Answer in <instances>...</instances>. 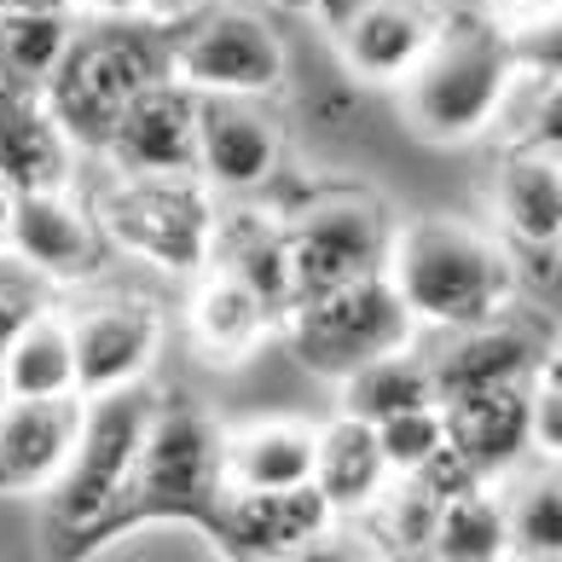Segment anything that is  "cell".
<instances>
[{
  "mask_svg": "<svg viewBox=\"0 0 562 562\" xmlns=\"http://www.w3.org/2000/svg\"><path fill=\"white\" fill-rule=\"evenodd\" d=\"M498 505H505V557L557 562L562 551V475L557 458H528L510 475H498Z\"/></svg>",
  "mask_w": 562,
  "mask_h": 562,
  "instance_id": "25",
  "label": "cell"
},
{
  "mask_svg": "<svg viewBox=\"0 0 562 562\" xmlns=\"http://www.w3.org/2000/svg\"><path fill=\"white\" fill-rule=\"evenodd\" d=\"M151 401L157 394H145V383L88 394L65 470H58V482L41 493L47 498V528L58 539L93 546V539H105L111 528L128 522V493H134V464H139Z\"/></svg>",
  "mask_w": 562,
  "mask_h": 562,
  "instance_id": "4",
  "label": "cell"
},
{
  "mask_svg": "<svg viewBox=\"0 0 562 562\" xmlns=\"http://www.w3.org/2000/svg\"><path fill=\"white\" fill-rule=\"evenodd\" d=\"M487 7L505 30H551L562 0H487Z\"/></svg>",
  "mask_w": 562,
  "mask_h": 562,
  "instance_id": "33",
  "label": "cell"
},
{
  "mask_svg": "<svg viewBox=\"0 0 562 562\" xmlns=\"http://www.w3.org/2000/svg\"><path fill=\"white\" fill-rule=\"evenodd\" d=\"M279 330L290 353H296V366L325 383H342L348 371H360L378 353L418 342V319L406 314V302L394 296V284L383 273L307 290L279 314Z\"/></svg>",
  "mask_w": 562,
  "mask_h": 562,
  "instance_id": "6",
  "label": "cell"
},
{
  "mask_svg": "<svg viewBox=\"0 0 562 562\" xmlns=\"http://www.w3.org/2000/svg\"><path fill=\"white\" fill-rule=\"evenodd\" d=\"M447 441L475 464L482 482H498L516 464H528L533 452V412H528V383H487L464 389L441 401Z\"/></svg>",
  "mask_w": 562,
  "mask_h": 562,
  "instance_id": "18",
  "label": "cell"
},
{
  "mask_svg": "<svg viewBox=\"0 0 562 562\" xmlns=\"http://www.w3.org/2000/svg\"><path fill=\"white\" fill-rule=\"evenodd\" d=\"M383 279L418 319V330H452L516 307L510 249L458 215H418L394 226Z\"/></svg>",
  "mask_w": 562,
  "mask_h": 562,
  "instance_id": "1",
  "label": "cell"
},
{
  "mask_svg": "<svg viewBox=\"0 0 562 562\" xmlns=\"http://www.w3.org/2000/svg\"><path fill=\"white\" fill-rule=\"evenodd\" d=\"M76 145L53 122L47 99L24 88H0V186L18 192H53L76 186Z\"/></svg>",
  "mask_w": 562,
  "mask_h": 562,
  "instance_id": "20",
  "label": "cell"
},
{
  "mask_svg": "<svg viewBox=\"0 0 562 562\" xmlns=\"http://www.w3.org/2000/svg\"><path fill=\"white\" fill-rule=\"evenodd\" d=\"M314 482V424L261 418L221 429V493H284Z\"/></svg>",
  "mask_w": 562,
  "mask_h": 562,
  "instance_id": "21",
  "label": "cell"
},
{
  "mask_svg": "<svg viewBox=\"0 0 562 562\" xmlns=\"http://www.w3.org/2000/svg\"><path fill=\"white\" fill-rule=\"evenodd\" d=\"M389 482H394V470L383 464V447H378V435H371V424L342 412L337 424L314 429V487L325 493V505L337 510V522H360V516L389 493Z\"/></svg>",
  "mask_w": 562,
  "mask_h": 562,
  "instance_id": "23",
  "label": "cell"
},
{
  "mask_svg": "<svg viewBox=\"0 0 562 562\" xmlns=\"http://www.w3.org/2000/svg\"><path fill=\"white\" fill-rule=\"evenodd\" d=\"M546 348H551L546 330H539L522 307H505V314H493V319L435 330V342L418 348V353L429 366L435 401H447V394L487 389V383H522Z\"/></svg>",
  "mask_w": 562,
  "mask_h": 562,
  "instance_id": "14",
  "label": "cell"
},
{
  "mask_svg": "<svg viewBox=\"0 0 562 562\" xmlns=\"http://www.w3.org/2000/svg\"><path fill=\"white\" fill-rule=\"evenodd\" d=\"M0 371H7V394H81L76 389V342L65 307H41L0 342Z\"/></svg>",
  "mask_w": 562,
  "mask_h": 562,
  "instance_id": "26",
  "label": "cell"
},
{
  "mask_svg": "<svg viewBox=\"0 0 562 562\" xmlns=\"http://www.w3.org/2000/svg\"><path fill=\"white\" fill-rule=\"evenodd\" d=\"M279 226H284V261H290V290L296 296L360 279V273H383L389 233H394L383 198L360 192V186H325Z\"/></svg>",
  "mask_w": 562,
  "mask_h": 562,
  "instance_id": "9",
  "label": "cell"
},
{
  "mask_svg": "<svg viewBox=\"0 0 562 562\" xmlns=\"http://www.w3.org/2000/svg\"><path fill=\"white\" fill-rule=\"evenodd\" d=\"M111 175H192L198 162V93L186 81H151L116 116L111 139L99 145Z\"/></svg>",
  "mask_w": 562,
  "mask_h": 562,
  "instance_id": "17",
  "label": "cell"
},
{
  "mask_svg": "<svg viewBox=\"0 0 562 562\" xmlns=\"http://www.w3.org/2000/svg\"><path fill=\"white\" fill-rule=\"evenodd\" d=\"M7 215H12V192L0 186V249H7Z\"/></svg>",
  "mask_w": 562,
  "mask_h": 562,
  "instance_id": "38",
  "label": "cell"
},
{
  "mask_svg": "<svg viewBox=\"0 0 562 562\" xmlns=\"http://www.w3.org/2000/svg\"><path fill=\"white\" fill-rule=\"evenodd\" d=\"M30 7H70V0H0V12H30Z\"/></svg>",
  "mask_w": 562,
  "mask_h": 562,
  "instance_id": "37",
  "label": "cell"
},
{
  "mask_svg": "<svg viewBox=\"0 0 562 562\" xmlns=\"http://www.w3.org/2000/svg\"><path fill=\"white\" fill-rule=\"evenodd\" d=\"M0 401H7V371H0Z\"/></svg>",
  "mask_w": 562,
  "mask_h": 562,
  "instance_id": "39",
  "label": "cell"
},
{
  "mask_svg": "<svg viewBox=\"0 0 562 562\" xmlns=\"http://www.w3.org/2000/svg\"><path fill=\"white\" fill-rule=\"evenodd\" d=\"M319 12L330 18L342 70L366 88H401L441 18L429 0H325Z\"/></svg>",
  "mask_w": 562,
  "mask_h": 562,
  "instance_id": "13",
  "label": "cell"
},
{
  "mask_svg": "<svg viewBox=\"0 0 562 562\" xmlns=\"http://www.w3.org/2000/svg\"><path fill=\"white\" fill-rule=\"evenodd\" d=\"M169 76V30L151 18H76V35L41 88L53 122L81 157H99L116 116Z\"/></svg>",
  "mask_w": 562,
  "mask_h": 562,
  "instance_id": "3",
  "label": "cell"
},
{
  "mask_svg": "<svg viewBox=\"0 0 562 562\" xmlns=\"http://www.w3.org/2000/svg\"><path fill=\"white\" fill-rule=\"evenodd\" d=\"M522 383H528V412H533V452L557 458L562 452V366H557V348L539 353Z\"/></svg>",
  "mask_w": 562,
  "mask_h": 562,
  "instance_id": "31",
  "label": "cell"
},
{
  "mask_svg": "<svg viewBox=\"0 0 562 562\" xmlns=\"http://www.w3.org/2000/svg\"><path fill=\"white\" fill-rule=\"evenodd\" d=\"M81 18H139V0H70Z\"/></svg>",
  "mask_w": 562,
  "mask_h": 562,
  "instance_id": "35",
  "label": "cell"
},
{
  "mask_svg": "<svg viewBox=\"0 0 562 562\" xmlns=\"http://www.w3.org/2000/svg\"><path fill=\"white\" fill-rule=\"evenodd\" d=\"M88 203L111 256H134L169 279H198L210 267L215 198L198 175H111Z\"/></svg>",
  "mask_w": 562,
  "mask_h": 562,
  "instance_id": "5",
  "label": "cell"
},
{
  "mask_svg": "<svg viewBox=\"0 0 562 562\" xmlns=\"http://www.w3.org/2000/svg\"><path fill=\"white\" fill-rule=\"evenodd\" d=\"M41 307H47V284H41L12 249H0V342H7L30 314H41Z\"/></svg>",
  "mask_w": 562,
  "mask_h": 562,
  "instance_id": "32",
  "label": "cell"
},
{
  "mask_svg": "<svg viewBox=\"0 0 562 562\" xmlns=\"http://www.w3.org/2000/svg\"><path fill=\"white\" fill-rule=\"evenodd\" d=\"M198 7H203V0H139V18H151V24L175 30L180 18H192Z\"/></svg>",
  "mask_w": 562,
  "mask_h": 562,
  "instance_id": "34",
  "label": "cell"
},
{
  "mask_svg": "<svg viewBox=\"0 0 562 562\" xmlns=\"http://www.w3.org/2000/svg\"><path fill=\"white\" fill-rule=\"evenodd\" d=\"M88 394H7L0 401V498H41L76 447Z\"/></svg>",
  "mask_w": 562,
  "mask_h": 562,
  "instance_id": "15",
  "label": "cell"
},
{
  "mask_svg": "<svg viewBox=\"0 0 562 562\" xmlns=\"http://www.w3.org/2000/svg\"><path fill=\"white\" fill-rule=\"evenodd\" d=\"M210 267L233 273L238 284H249L256 296L273 307V319L290 307V261H284V226L261 221V210H215V233H210Z\"/></svg>",
  "mask_w": 562,
  "mask_h": 562,
  "instance_id": "24",
  "label": "cell"
},
{
  "mask_svg": "<svg viewBox=\"0 0 562 562\" xmlns=\"http://www.w3.org/2000/svg\"><path fill=\"white\" fill-rule=\"evenodd\" d=\"M210 198H261L284 175V128L267 99H198V162Z\"/></svg>",
  "mask_w": 562,
  "mask_h": 562,
  "instance_id": "12",
  "label": "cell"
},
{
  "mask_svg": "<svg viewBox=\"0 0 562 562\" xmlns=\"http://www.w3.org/2000/svg\"><path fill=\"white\" fill-rule=\"evenodd\" d=\"M7 249L53 290H88L111 267V244L93 221V203L76 186L18 192L7 215Z\"/></svg>",
  "mask_w": 562,
  "mask_h": 562,
  "instance_id": "11",
  "label": "cell"
},
{
  "mask_svg": "<svg viewBox=\"0 0 562 562\" xmlns=\"http://www.w3.org/2000/svg\"><path fill=\"white\" fill-rule=\"evenodd\" d=\"M337 389H342V412H348V418H360V424H383L389 412L435 401V383H429V366H424L418 342L366 360L360 371H348Z\"/></svg>",
  "mask_w": 562,
  "mask_h": 562,
  "instance_id": "28",
  "label": "cell"
},
{
  "mask_svg": "<svg viewBox=\"0 0 562 562\" xmlns=\"http://www.w3.org/2000/svg\"><path fill=\"white\" fill-rule=\"evenodd\" d=\"M371 435H378L383 447V464L394 475H412L424 464V458L447 441V424H441V401L429 406H406V412H389L383 424H371Z\"/></svg>",
  "mask_w": 562,
  "mask_h": 562,
  "instance_id": "30",
  "label": "cell"
},
{
  "mask_svg": "<svg viewBox=\"0 0 562 562\" xmlns=\"http://www.w3.org/2000/svg\"><path fill=\"white\" fill-rule=\"evenodd\" d=\"M65 319H70V342H76L81 394H111V389L145 383V371L162 353V337H169L162 302L145 296V290H93L76 307H65Z\"/></svg>",
  "mask_w": 562,
  "mask_h": 562,
  "instance_id": "10",
  "label": "cell"
},
{
  "mask_svg": "<svg viewBox=\"0 0 562 562\" xmlns=\"http://www.w3.org/2000/svg\"><path fill=\"white\" fill-rule=\"evenodd\" d=\"M169 76L198 99H273L290 76L284 35L249 0H203L169 30Z\"/></svg>",
  "mask_w": 562,
  "mask_h": 562,
  "instance_id": "7",
  "label": "cell"
},
{
  "mask_svg": "<svg viewBox=\"0 0 562 562\" xmlns=\"http://www.w3.org/2000/svg\"><path fill=\"white\" fill-rule=\"evenodd\" d=\"M261 7H279V12H319L325 0H261Z\"/></svg>",
  "mask_w": 562,
  "mask_h": 562,
  "instance_id": "36",
  "label": "cell"
},
{
  "mask_svg": "<svg viewBox=\"0 0 562 562\" xmlns=\"http://www.w3.org/2000/svg\"><path fill=\"white\" fill-rule=\"evenodd\" d=\"M429 557H447V562H498L505 557V505H498L493 482L458 487L435 505Z\"/></svg>",
  "mask_w": 562,
  "mask_h": 562,
  "instance_id": "29",
  "label": "cell"
},
{
  "mask_svg": "<svg viewBox=\"0 0 562 562\" xmlns=\"http://www.w3.org/2000/svg\"><path fill=\"white\" fill-rule=\"evenodd\" d=\"M76 7H30V12H0V88L41 93L65 58L76 35Z\"/></svg>",
  "mask_w": 562,
  "mask_h": 562,
  "instance_id": "27",
  "label": "cell"
},
{
  "mask_svg": "<svg viewBox=\"0 0 562 562\" xmlns=\"http://www.w3.org/2000/svg\"><path fill=\"white\" fill-rule=\"evenodd\" d=\"M516 65H522V47L493 12L435 18L424 58L401 81L406 122L435 145H470L493 134V116L516 81Z\"/></svg>",
  "mask_w": 562,
  "mask_h": 562,
  "instance_id": "2",
  "label": "cell"
},
{
  "mask_svg": "<svg viewBox=\"0 0 562 562\" xmlns=\"http://www.w3.org/2000/svg\"><path fill=\"white\" fill-rule=\"evenodd\" d=\"M337 510L325 505V493L314 482L284 487V493H221V505L210 516V533L221 539L226 557H296L319 551V539H330Z\"/></svg>",
  "mask_w": 562,
  "mask_h": 562,
  "instance_id": "16",
  "label": "cell"
},
{
  "mask_svg": "<svg viewBox=\"0 0 562 562\" xmlns=\"http://www.w3.org/2000/svg\"><path fill=\"white\" fill-rule=\"evenodd\" d=\"M273 307H267L249 284H238L221 267H203V279L186 302V337H192L198 360L210 366H238L261 348V337L273 330Z\"/></svg>",
  "mask_w": 562,
  "mask_h": 562,
  "instance_id": "22",
  "label": "cell"
},
{
  "mask_svg": "<svg viewBox=\"0 0 562 562\" xmlns=\"http://www.w3.org/2000/svg\"><path fill=\"white\" fill-rule=\"evenodd\" d=\"M493 215L522 256H557L562 238V145H505L493 175Z\"/></svg>",
  "mask_w": 562,
  "mask_h": 562,
  "instance_id": "19",
  "label": "cell"
},
{
  "mask_svg": "<svg viewBox=\"0 0 562 562\" xmlns=\"http://www.w3.org/2000/svg\"><path fill=\"white\" fill-rule=\"evenodd\" d=\"M221 505V424L192 394H157L145 418L128 516H192L210 522Z\"/></svg>",
  "mask_w": 562,
  "mask_h": 562,
  "instance_id": "8",
  "label": "cell"
}]
</instances>
